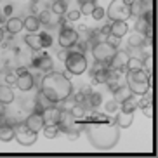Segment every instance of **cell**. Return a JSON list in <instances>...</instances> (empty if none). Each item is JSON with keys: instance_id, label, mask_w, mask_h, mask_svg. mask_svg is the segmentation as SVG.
<instances>
[{"instance_id": "obj_51", "label": "cell", "mask_w": 158, "mask_h": 158, "mask_svg": "<svg viewBox=\"0 0 158 158\" xmlns=\"http://www.w3.org/2000/svg\"><path fill=\"white\" fill-rule=\"evenodd\" d=\"M4 23H7V21H5L4 14H0V26H2V24H4Z\"/></svg>"}, {"instance_id": "obj_12", "label": "cell", "mask_w": 158, "mask_h": 158, "mask_svg": "<svg viewBox=\"0 0 158 158\" xmlns=\"http://www.w3.org/2000/svg\"><path fill=\"white\" fill-rule=\"evenodd\" d=\"M26 125H28V129H31L33 132H40V130L45 127V120H44V115H40V113H31V115L26 118V122H24Z\"/></svg>"}, {"instance_id": "obj_45", "label": "cell", "mask_w": 158, "mask_h": 158, "mask_svg": "<svg viewBox=\"0 0 158 158\" xmlns=\"http://www.w3.org/2000/svg\"><path fill=\"white\" fill-rule=\"evenodd\" d=\"M75 47H77V49H78V52H85L87 51V42H80V38H78V42L75 44Z\"/></svg>"}, {"instance_id": "obj_33", "label": "cell", "mask_w": 158, "mask_h": 158, "mask_svg": "<svg viewBox=\"0 0 158 158\" xmlns=\"http://www.w3.org/2000/svg\"><path fill=\"white\" fill-rule=\"evenodd\" d=\"M143 71L151 77V73H153V56H146V57H144V61H143Z\"/></svg>"}, {"instance_id": "obj_8", "label": "cell", "mask_w": 158, "mask_h": 158, "mask_svg": "<svg viewBox=\"0 0 158 158\" xmlns=\"http://www.w3.org/2000/svg\"><path fill=\"white\" fill-rule=\"evenodd\" d=\"M14 137L21 146H33L37 141V132L28 129L26 123H19L14 127Z\"/></svg>"}, {"instance_id": "obj_54", "label": "cell", "mask_w": 158, "mask_h": 158, "mask_svg": "<svg viewBox=\"0 0 158 158\" xmlns=\"http://www.w3.org/2000/svg\"><path fill=\"white\" fill-rule=\"evenodd\" d=\"M78 2V5H82V4H85V2H89V0H77Z\"/></svg>"}, {"instance_id": "obj_44", "label": "cell", "mask_w": 158, "mask_h": 158, "mask_svg": "<svg viewBox=\"0 0 158 158\" xmlns=\"http://www.w3.org/2000/svg\"><path fill=\"white\" fill-rule=\"evenodd\" d=\"M85 99H87V96H85V94L82 92V90L75 94V102H77V104H84V102H85Z\"/></svg>"}, {"instance_id": "obj_22", "label": "cell", "mask_w": 158, "mask_h": 158, "mask_svg": "<svg viewBox=\"0 0 158 158\" xmlns=\"http://www.w3.org/2000/svg\"><path fill=\"white\" fill-rule=\"evenodd\" d=\"M23 26L28 30L30 33H35L38 28H40V21H38L37 16H28V18L23 19Z\"/></svg>"}, {"instance_id": "obj_36", "label": "cell", "mask_w": 158, "mask_h": 158, "mask_svg": "<svg viewBox=\"0 0 158 158\" xmlns=\"http://www.w3.org/2000/svg\"><path fill=\"white\" fill-rule=\"evenodd\" d=\"M146 26H151V24H146V21H144L143 18H139L137 21H135V31L141 33V35H143V31H144V28H146Z\"/></svg>"}, {"instance_id": "obj_13", "label": "cell", "mask_w": 158, "mask_h": 158, "mask_svg": "<svg viewBox=\"0 0 158 158\" xmlns=\"http://www.w3.org/2000/svg\"><path fill=\"white\" fill-rule=\"evenodd\" d=\"M33 85H35V80H33V75L30 73V71H26V73L19 75L18 77V82H16V87L19 89V90H23V92H28V90H31Z\"/></svg>"}, {"instance_id": "obj_41", "label": "cell", "mask_w": 158, "mask_h": 158, "mask_svg": "<svg viewBox=\"0 0 158 158\" xmlns=\"http://www.w3.org/2000/svg\"><path fill=\"white\" fill-rule=\"evenodd\" d=\"M80 10H70L68 14H66V19L68 21H77V19H80Z\"/></svg>"}, {"instance_id": "obj_23", "label": "cell", "mask_w": 158, "mask_h": 158, "mask_svg": "<svg viewBox=\"0 0 158 158\" xmlns=\"http://www.w3.org/2000/svg\"><path fill=\"white\" fill-rule=\"evenodd\" d=\"M24 42L26 45L31 49V51H38V49H42V44H40V35H35V33H30L24 37Z\"/></svg>"}, {"instance_id": "obj_34", "label": "cell", "mask_w": 158, "mask_h": 158, "mask_svg": "<svg viewBox=\"0 0 158 158\" xmlns=\"http://www.w3.org/2000/svg\"><path fill=\"white\" fill-rule=\"evenodd\" d=\"M87 122H111V118L108 115H102V113H92Z\"/></svg>"}, {"instance_id": "obj_50", "label": "cell", "mask_w": 158, "mask_h": 158, "mask_svg": "<svg viewBox=\"0 0 158 158\" xmlns=\"http://www.w3.org/2000/svg\"><path fill=\"white\" fill-rule=\"evenodd\" d=\"M82 92H84L85 96H90V94H92V89H90V87H85V89H82Z\"/></svg>"}, {"instance_id": "obj_39", "label": "cell", "mask_w": 158, "mask_h": 158, "mask_svg": "<svg viewBox=\"0 0 158 158\" xmlns=\"http://www.w3.org/2000/svg\"><path fill=\"white\" fill-rule=\"evenodd\" d=\"M143 113L148 116V118H153V115H155V111H153V102H149V104L143 106Z\"/></svg>"}, {"instance_id": "obj_43", "label": "cell", "mask_w": 158, "mask_h": 158, "mask_svg": "<svg viewBox=\"0 0 158 158\" xmlns=\"http://www.w3.org/2000/svg\"><path fill=\"white\" fill-rule=\"evenodd\" d=\"M68 54H70V49H64V47H63V49H61V51L57 52V59L64 63V61H66V57H68Z\"/></svg>"}, {"instance_id": "obj_7", "label": "cell", "mask_w": 158, "mask_h": 158, "mask_svg": "<svg viewBox=\"0 0 158 158\" xmlns=\"http://www.w3.org/2000/svg\"><path fill=\"white\" fill-rule=\"evenodd\" d=\"M116 52L115 47H111L108 42H98L92 47V56L98 63H104V64H110L113 54Z\"/></svg>"}, {"instance_id": "obj_48", "label": "cell", "mask_w": 158, "mask_h": 158, "mask_svg": "<svg viewBox=\"0 0 158 158\" xmlns=\"http://www.w3.org/2000/svg\"><path fill=\"white\" fill-rule=\"evenodd\" d=\"M5 106H7V104H4V102H0V116H5V113H7Z\"/></svg>"}, {"instance_id": "obj_11", "label": "cell", "mask_w": 158, "mask_h": 158, "mask_svg": "<svg viewBox=\"0 0 158 158\" xmlns=\"http://www.w3.org/2000/svg\"><path fill=\"white\" fill-rule=\"evenodd\" d=\"M127 59H129V52L116 51L115 54H113L111 61H110V66L115 68V70H118V71H123L125 70V64H127Z\"/></svg>"}, {"instance_id": "obj_19", "label": "cell", "mask_w": 158, "mask_h": 158, "mask_svg": "<svg viewBox=\"0 0 158 158\" xmlns=\"http://www.w3.org/2000/svg\"><path fill=\"white\" fill-rule=\"evenodd\" d=\"M51 5H52L51 0H33L31 2V10H33V14L38 16L40 12L51 9Z\"/></svg>"}, {"instance_id": "obj_47", "label": "cell", "mask_w": 158, "mask_h": 158, "mask_svg": "<svg viewBox=\"0 0 158 158\" xmlns=\"http://www.w3.org/2000/svg\"><path fill=\"white\" fill-rule=\"evenodd\" d=\"M26 71H28V68H26V66H19L18 70H16V75H23V73H26Z\"/></svg>"}, {"instance_id": "obj_25", "label": "cell", "mask_w": 158, "mask_h": 158, "mask_svg": "<svg viewBox=\"0 0 158 158\" xmlns=\"http://www.w3.org/2000/svg\"><path fill=\"white\" fill-rule=\"evenodd\" d=\"M144 2H146V0H134V4L130 5V14L132 16H139L141 18L146 10H149V9L144 7Z\"/></svg>"}, {"instance_id": "obj_35", "label": "cell", "mask_w": 158, "mask_h": 158, "mask_svg": "<svg viewBox=\"0 0 158 158\" xmlns=\"http://www.w3.org/2000/svg\"><path fill=\"white\" fill-rule=\"evenodd\" d=\"M40 44H42V49L51 47L52 45V37L49 33H42V35H40Z\"/></svg>"}, {"instance_id": "obj_26", "label": "cell", "mask_w": 158, "mask_h": 158, "mask_svg": "<svg viewBox=\"0 0 158 158\" xmlns=\"http://www.w3.org/2000/svg\"><path fill=\"white\" fill-rule=\"evenodd\" d=\"M102 102V96L99 92H92L90 96H87V99H85L84 104H87V106L90 108H99V104Z\"/></svg>"}, {"instance_id": "obj_38", "label": "cell", "mask_w": 158, "mask_h": 158, "mask_svg": "<svg viewBox=\"0 0 158 158\" xmlns=\"http://www.w3.org/2000/svg\"><path fill=\"white\" fill-rule=\"evenodd\" d=\"M106 42L110 44L111 47L118 49V45H120V38H118V37H113V35H108V37H106Z\"/></svg>"}, {"instance_id": "obj_49", "label": "cell", "mask_w": 158, "mask_h": 158, "mask_svg": "<svg viewBox=\"0 0 158 158\" xmlns=\"http://www.w3.org/2000/svg\"><path fill=\"white\" fill-rule=\"evenodd\" d=\"M12 12V5H5L4 7V14H10Z\"/></svg>"}, {"instance_id": "obj_42", "label": "cell", "mask_w": 158, "mask_h": 158, "mask_svg": "<svg viewBox=\"0 0 158 158\" xmlns=\"http://www.w3.org/2000/svg\"><path fill=\"white\" fill-rule=\"evenodd\" d=\"M5 82L9 85H16V82H18V75L16 73H7L5 75Z\"/></svg>"}, {"instance_id": "obj_9", "label": "cell", "mask_w": 158, "mask_h": 158, "mask_svg": "<svg viewBox=\"0 0 158 158\" xmlns=\"http://www.w3.org/2000/svg\"><path fill=\"white\" fill-rule=\"evenodd\" d=\"M52 59L51 56H47L45 52H40V49L38 51H33V57H31V66H35L37 70L40 71H45V73H49V71H52Z\"/></svg>"}, {"instance_id": "obj_46", "label": "cell", "mask_w": 158, "mask_h": 158, "mask_svg": "<svg viewBox=\"0 0 158 158\" xmlns=\"http://www.w3.org/2000/svg\"><path fill=\"white\" fill-rule=\"evenodd\" d=\"M116 106H118V104H116L115 101H110V102L106 104V111H110V113L116 111Z\"/></svg>"}, {"instance_id": "obj_10", "label": "cell", "mask_w": 158, "mask_h": 158, "mask_svg": "<svg viewBox=\"0 0 158 158\" xmlns=\"http://www.w3.org/2000/svg\"><path fill=\"white\" fill-rule=\"evenodd\" d=\"M78 31L75 28H61V33H59V45L64 47V49H71L75 47V44L78 42Z\"/></svg>"}, {"instance_id": "obj_29", "label": "cell", "mask_w": 158, "mask_h": 158, "mask_svg": "<svg viewBox=\"0 0 158 158\" xmlns=\"http://www.w3.org/2000/svg\"><path fill=\"white\" fill-rule=\"evenodd\" d=\"M57 134H59V129H57L56 123H45V127H44V135H45L47 139H54Z\"/></svg>"}, {"instance_id": "obj_14", "label": "cell", "mask_w": 158, "mask_h": 158, "mask_svg": "<svg viewBox=\"0 0 158 158\" xmlns=\"http://www.w3.org/2000/svg\"><path fill=\"white\" fill-rule=\"evenodd\" d=\"M132 122H134V113L132 111H120L118 115L115 116V123L120 129H127V127L132 125Z\"/></svg>"}, {"instance_id": "obj_1", "label": "cell", "mask_w": 158, "mask_h": 158, "mask_svg": "<svg viewBox=\"0 0 158 158\" xmlns=\"http://www.w3.org/2000/svg\"><path fill=\"white\" fill-rule=\"evenodd\" d=\"M84 130L89 143L96 149H101V151L113 149L118 144V139H120V127L115 123V120L87 122L84 125Z\"/></svg>"}, {"instance_id": "obj_21", "label": "cell", "mask_w": 158, "mask_h": 158, "mask_svg": "<svg viewBox=\"0 0 158 158\" xmlns=\"http://www.w3.org/2000/svg\"><path fill=\"white\" fill-rule=\"evenodd\" d=\"M14 92H12V89L7 87V85H0V102H4V104H9V102L14 101Z\"/></svg>"}, {"instance_id": "obj_6", "label": "cell", "mask_w": 158, "mask_h": 158, "mask_svg": "<svg viewBox=\"0 0 158 158\" xmlns=\"http://www.w3.org/2000/svg\"><path fill=\"white\" fill-rule=\"evenodd\" d=\"M108 18L111 21H127L132 18L130 7L123 4V0H111V4L108 5Z\"/></svg>"}, {"instance_id": "obj_30", "label": "cell", "mask_w": 158, "mask_h": 158, "mask_svg": "<svg viewBox=\"0 0 158 158\" xmlns=\"http://www.w3.org/2000/svg\"><path fill=\"white\" fill-rule=\"evenodd\" d=\"M127 71H135V70H143V61L137 59V57H129L125 64Z\"/></svg>"}, {"instance_id": "obj_53", "label": "cell", "mask_w": 158, "mask_h": 158, "mask_svg": "<svg viewBox=\"0 0 158 158\" xmlns=\"http://www.w3.org/2000/svg\"><path fill=\"white\" fill-rule=\"evenodd\" d=\"M123 4H127V5H129V7H130V5L134 4V0H123Z\"/></svg>"}, {"instance_id": "obj_15", "label": "cell", "mask_w": 158, "mask_h": 158, "mask_svg": "<svg viewBox=\"0 0 158 158\" xmlns=\"http://www.w3.org/2000/svg\"><path fill=\"white\" fill-rule=\"evenodd\" d=\"M110 30H111V33H110V35L122 38L127 31H129V26H127V21H111Z\"/></svg>"}, {"instance_id": "obj_32", "label": "cell", "mask_w": 158, "mask_h": 158, "mask_svg": "<svg viewBox=\"0 0 158 158\" xmlns=\"http://www.w3.org/2000/svg\"><path fill=\"white\" fill-rule=\"evenodd\" d=\"M71 115L77 118V120H80V122H84V116H85V110H84V104H77L75 102L73 106H71Z\"/></svg>"}, {"instance_id": "obj_18", "label": "cell", "mask_w": 158, "mask_h": 158, "mask_svg": "<svg viewBox=\"0 0 158 158\" xmlns=\"http://www.w3.org/2000/svg\"><path fill=\"white\" fill-rule=\"evenodd\" d=\"M5 28H7V31L9 33H19L21 30L24 28L23 26V19L21 18H9L7 19V23H5Z\"/></svg>"}, {"instance_id": "obj_4", "label": "cell", "mask_w": 158, "mask_h": 158, "mask_svg": "<svg viewBox=\"0 0 158 158\" xmlns=\"http://www.w3.org/2000/svg\"><path fill=\"white\" fill-rule=\"evenodd\" d=\"M127 87L134 96H143L146 90H149V75L143 70L127 71Z\"/></svg>"}, {"instance_id": "obj_24", "label": "cell", "mask_w": 158, "mask_h": 158, "mask_svg": "<svg viewBox=\"0 0 158 158\" xmlns=\"http://www.w3.org/2000/svg\"><path fill=\"white\" fill-rule=\"evenodd\" d=\"M137 106H139V99L132 94V96H129L125 101L122 102V111H135Z\"/></svg>"}, {"instance_id": "obj_52", "label": "cell", "mask_w": 158, "mask_h": 158, "mask_svg": "<svg viewBox=\"0 0 158 158\" xmlns=\"http://www.w3.org/2000/svg\"><path fill=\"white\" fill-rule=\"evenodd\" d=\"M2 42H4V30L0 28V44H2Z\"/></svg>"}, {"instance_id": "obj_17", "label": "cell", "mask_w": 158, "mask_h": 158, "mask_svg": "<svg viewBox=\"0 0 158 158\" xmlns=\"http://www.w3.org/2000/svg\"><path fill=\"white\" fill-rule=\"evenodd\" d=\"M129 96H132V92L129 90L127 85H118V87L113 90V101H115L116 104H122V102L125 101Z\"/></svg>"}, {"instance_id": "obj_27", "label": "cell", "mask_w": 158, "mask_h": 158, "mask_svg": "<svg viewBox=\"0 0 158 158\" xmlns=\"http://www.w3.org/2000/svg\"><path fill=\"white\" fill-rule=\"evenodd\" d=\"M66 9H68V5H66L64 0H54L52 5H51V10L54 12V14H57V16H63L66 12Z\"/></svg>"}, {"instance_id": "obj_3", "label": "cell", "mask_w": 158, "mask_h": 158, "mask_svg": "<svg viewBox=\"0 0 158 158\" xmlns=\"http://www.w3.org/2000/svg\"><path fill=\"white\" fill-rule=\"evenodd\" d=\"M56 125L59 129V132L70 135L73 139H77L84 132V125H80V120H77L71 115V111H68V110H59V118H57Z\"/></svg>"}, {"instance_id": "obj_2", "label": "cell", "mask_w": 158, "mask_h": 158, "mask_svg": "<svg viewBox=\"0 0 158 158\" xmlns=\"http://www.w3.org/2000/svg\"><path fill=\"white\" fill-rule=\"evenodd\" d=\"M40 92H42L49 101H52L56 104V102H61L63 99L70 98L71 92H73V85H71L70 78L64 77V73L49 71V73L42 78Z\"/></svg>"}, {"instance_id": "obj_40", "label": "cell", "mask_w": 158, "mask_h": 158, "mask_svg": "<svg viewBox=\"0 0 158 158\" xmlns=\"http://www.w3.org/2000/svg\"><path fill=\"white\" fill-rule=\"evenodd\" d=\"M110 33H111V30H110V24H104V26H101V30L98 31V35H99V38H106Z\"/></svg>"}, {"instance_id": "obj_5", "label": "cell", "mask_w": 158, "mask_h": 158, "mask_svg": "<svg viewBox=\"0 0 158 158\" xmlns=\"http://www.w3.org/2000/svg\"><path fill=\"white\" fill-rule=\"evenodd\" d=\"M64 64H66V71H70L71 75H82L87 70V57L84 56V52H78V51L70 52Z\"/></svg>"}, {"instance_id": "obj_16", "label": "cell", "mask_w": 158, "mask_h": 158, "mask_svg": "<svg viewBox=\"0 0 158 158\" xmlns=\"http://www.w3.org/2000/svg\"><path fill=\"white\" fill-rule=\"evenodd\" d=\"M51 106H54V102H52V101H49V99H47L45 96H44V94L40 92V90H38L37 99H35V111L42 115V113L45 111L47 108H51Z\"/></svg>"}, {"instance_id": "obj_20", "label": "cell", "mask_w": 158, "mask_h": 158, "mask_svg": "<svg viewBox=\"0 0 158 158\" xmlns=\"http://www.w3.org/2000/svg\"><path fill=\"white\" fill-rule=\"evenodd\" d=\"M14 139V129L9 123H2L0 125V141L2 143H9Z\"/></svg>"}, {"instance_id": "obj_37", "label": "cell", "mask_w": 158, "mask_h": 158, "mask_svg": "<svg viewBox=\"0 0 158 158\" xmlns=\"http://www.w3.org/2000/svg\"><path fill=\"white\" fill-rule=\"evenodd\" d=\"M90 16H92V18L96 19V21H99V19H102V16H104V9L98 5V7H96V9L92 10V14H90Z\"/></svg>"}, {"instance_id": "obj_31", "label": "cell", "mask_w": 158, "mask_h": 158, "mask_svg": "<svg viewBox=\"0 0 158 158\" xmlns=\"http://www.w3.org/2000/svg\"><path fill=\"white\" fill-rule=\"evenodd\" d=\"M98 7V4H96V0H89V2H85V4L80 5V14L84 16H90L92 14V10Z\"/></svg>"}, {"instance_id": "obj_28", "label": "cell", "mask_w": 158, "mask_h": 158, "mask_svg": "<svg viewBox=\"0 0 158 158\" xmlns=\"http://www.w3.org/2000/svg\"><path fill=\"white\" fill-rule=\"evenodd\" d=\"M129 45L130 47H144V45H148V44H146V38L143 37V35H141V33H134V35H132V37L129 38Z\"/></svg>"}]
</instances>
